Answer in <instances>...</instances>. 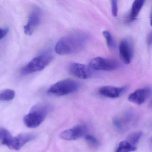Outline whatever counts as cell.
<instances>
[{
	"mask_svg": "<svg viewBox=\"0 0 152 152\" xmlns=\"http://www.w3.org/2000/svg\"><path fill=\"white\" fill-rule=\"evenodd\" d=\"M89 36L82 30H76L61 37L56 44L55 51L61 55L79 52L86 46Z\"/></svg>",
	"mask_w": 152,
	"mask_h": 152,
	"instance_id": "obj_1",
	"label": "cell"
},
{
	"mask_svg": "<svg viewBox=\"0 0 152 152\" xmlns=\"http://www.w3.org/2000/svg\"><path fill=\"white\" fill-rule=\"evenodd\" d=\"M50 108L45 104L38 103L32 107L29 113L24 118L26 126L29 128H35L44 121Z\"/></svg>",
	"mask_w": 152,
	"mask_h": 152,
	"instance_id": "obj_2",
	"label": "cell"
},
{
	"mask_svg": "<svg viewBox=\"0 0 152 152\" xmlns=\"http://www.w3.org/2000/svg\"><path fill=\"white\" fill-rule=\"evenodd\" d=\"M79 88L77 82L73 79H63L53 84L48 90L49 93L58 96L67 95L75 93Z\"/></svg>",
	"mask_w": 152,
	"mask_h": 152,
	"instance_id": "obj_3",
	"label": "cell"
},
{
	"mask_svg": "<svg viewBox=\"0 0 152 152\" xmlns=\"http://www.w3.org/2000/svg\"><path fill=\"white\" fill-rule=\"evenodd\" d=\"M53 58L52 55L49 54L35 57L22 69L21 74L28 75L42 70L51 62Z\"/></svg>",
	"mask_w": 152,
	"mask_h": 152,
	"instance_id": "obj_4",
	"label": "cell"
},
{
	"mask_svg": "<svg viewBox=\"0 0 152 152\" xmlns=\"http://www.w3.org/2000/svg\"><path fill=\"white\" fill-rule=\"evenodd\" d=\"M35 136L29 134H20L13 137L8 133L2 139V144L12 150L18 151L26 144L33 141Z\"/></svg>",
	"mask_w": 152,
	"mask_h": 152,
	"instance_id": "obj_5",
	"label": "cell"
},
{
	"mask_svg": "<svg viewBox=\"0 0 152 152\" xmlns=\"http://www.w3.org/2000/svg\"><path fill=\"white\" fill-rule=\"evenodd\" d=\"M138 120V116L135 111L128 109L113 120L115 126L121 131H125L134 126Z\"/></svg>",
	"mask_w": 152,
	"mask_h": 152,
	"instance_id": "obj_6",
	"label": "cell"
},
{
	"mask_svg": "<svg viewBox=\"0 0 152 152\" xmlns=\"http://www.w3.org/2000/svg\"><path fill=\"white\" fill-rule=\"evenodd\" d=\"M88 66L96 70L113 71L118 69L120 67V64L115 60L96 57L90 62Z\"/></svg>",
	"mask_w": 152,
	"mask_h": 152,
	"instance_id": "obj_7",
	"label": "cell"
},
{
	"mask_svg": "<svg viewBox=\"0 0 152 152\" xmlns=\"http://www.w3.org/2000/svg\"><path fill=\"white\" fill-rule=\"evenodd\" d=\"M120 56L124 63L131 62L134 55V41L131 37H125L121 40L119 46Z\"/></svg>",
	"mask_w": 152,
	"mask_h": 152,
	"instance_id": "obj_8",
	"label": "cell"
},
{
	"mask_svg": "<svg viewBox=\"0 0 152 152\" xmlns=\"http://www.w3.org/2000/svg\"><path fill=\"white\" fill-rule=\"evenodd\" d=\"M42 11L37 6L34 7L28 17L27 23L24 26V33L27 35H31L41 24Z\"/></svg>",
	"mask_w": 152,
	"mask_h": 152,
	"instance_id": "obj_9",
	"label": "cell"
},
{
	"mask_svg": "<svg viewBox=\"0 0 152 152\" xmlns=\"http://www.w3.org/2000/svg\"><path fill=\"white\" fill-rule=\"evenodd\" d=\"M87 131L86 126L78 125L61 132L59 136L61 139L66 141H75L86 136Z\"/></svg>",
	"mask_w": 152,
	"mask_h": 152,
	"instance_id": "obj_10",
	"label": "cell"
},
{
	"mask_svg": "<svg viewBox=\"0 0 152 152\" xmlns=\"http://www.w3.org/2000/svg\"><path fill=\"white\" fill-rule=\"evenodd\" d=\"M152 94V88L145 87L139 88L130 94L128 96V101L137 105L144 103Z\"/></svg>",
	"mask_w": 152,
	"mask_h": 152,
	"instance_id": "obj_11",
	"label": "cell"
},
{
	"mask_svg": "<svg viewBox=\"0 0 152 152\" xmlns=\"http://www.w3.org/2000/svg\"><path fill=\"white\" fill-rule=\"evenodd\" d=\"M92 68L89 66L79 63H72L69 70L73 75L81 79H87L92 75Z\"/></svg>",
	"mask_w": 152,
	"mask_h": 152,
	"instance_id": "obj_12",
	"label": "cell"
},
{
	"mask_svg": "<svg viewBox=\"0 0 152 152\" xmlns=\"http://www.w3.org/2000/svg\"><path fill=\"white\" fill-rule=\"evenodd\" d=\"M128 89V86L117 87L112 86H106L101 87L98 92L102 96L114 99L120 97L124 93H126Z\"/></svg>",
	"mask_w": 152,
	"mask_h": 152,
	"instance_id": "obj_13",
	"label": "cell"
},
{
	"mask_svg": "<svg viewBox=\"0 0 152 152\" xmlns=\"http://www.w3.org/2000/svg\"><path fill=\"white\" fill-rule=\"evenodd\" d=\"M146 0H135L131 7L128 19L129 22H131L136 19L141 11Z\"/></svg>",
	"mask_w": 152,
	"mask_h": 152,
	"instance_id": "obj_14",
	"label": "cell"
},
{
	"mask_svg": "<svg viewBox=\"0 0 152 152\" xmlns=\"http://www.w3.org/2000/svg\"><path fill=\"white\" fill-rule=\"evenodd\" d=\"M137 149L136 146L132 145L127 140L121 141L119 143L116 151L117 152H129L134 151Z\"/></svg>",
	"mask_w": 152,
	"mask_h": 152,
	"instance_id": "obj_15",
	"label": "cell"
},
{
	"mask_svg": "<svg viewBox=\"0 0 152 152\" xmlns=\"http://www.w3.org/2000/svg\"><path fill=\"white\" fill-rule=\"evenodd\" d=\"M15 96V92L11 89H8L4 90L0 93V101H8L13 100Z\"/></svg>",
	"mask_w": 152,
	"mask_h": 152,
	"instance_id": "obj_16",
	"label": "cell"
},
{
	"mask_svg": "<svg viewBox=\"0 0 152 152\" xmlns=\"http://www.w3.org/2000/svg\"><path fill=\"white\" fill-rule=\"evenodd\" d=\"M103 35L106 40V43L108 48L110 50H113L116 46V43L110 32L108 30H104L103 32Z\"/></svg>",
	"mask_w": 152,
	"mask_h": 152,
	"instance_id": "obj_17",
	"label": "cell"
},
{
	"mask_svg": "<svg viewBox=\"0 0 152 152\" xmlns=\"http://www.w3.org/2000/svg\"><path fill=\"white\" fill-rule=\"evenodd\" d=\"M142 136V132H134L129 135L126 140H127L133 145L137 146Z\"/></svg>",
	"mask_w": 152,
	"mask_h": 152,
	"instance_id": "obj_18",
	"label": "cell"
},
{
	"mask_svg": "<svg viewBox=\"0 0 152 152\" xmlns=\"http://www.w3.org/2000/svg\"><path fill=\"white\" fill-rule=\"evenodd\" d=\"M85 139L89 145L94 147H97L100 144L97 139L91 135L86 134Z\"/></svg>",
	"mask_w": 152,
	"mask_h": 152,
	"instance_id": "obj_19",
	"label": "cell"
},
{
	"mask_svg": "<svg viewBox=\"0 0 152 152\" xmlns=\"http://www.w3.org/2000/svg\"><path fill=\"white\" fill-rule=\"evenodd\" d=\"M118 0H111V9L113 15L117 17L118 13Z\"/></svg>",
	"mask_w": 152,
	"mask_h": 152,
	"instance_id": "obj_20",
	"label": "cell"
},
{
	"mask_svg": "<svg viewBox=\"0 0 152 152\" xmlns=\"http://www.w3.org/2000/svg\"><path fill=\"white\" fill-rule=\"evenodd\" d=\"M9 31V29L8 28L4 29L0 28V40L5 37V36L8 34Z\"/></svg>",
	"mask_w": 152,
	"mask_h": 152,
	"instance_id": "obj_21",
	"label": "cell"
},
{
	"mask_svg": "<svg viewBox=\"0 0 152 152\" xmlns=\"http://www.w3.org/2000/svg\"><path fill=\"white\" fill-rule=\"evenodd\" d=\"M9 133L7 130L4 129L0 130V139H2L3 138Z\"/></svg>",
	"mask_w": 152,
	"mask_h": 152,
	"instance_id": "obj_22",
	"label": "cell"
},
{
	"mask_svg": "<svg viewBox=\"0 0 152 152\" xmlns=\"http://www.w3.org/2000/svg\"><path fill=\"white\" fill-rule=\"evenodd\" d=\"M147 43L149 46L151 45L152 44V31L149 33L147 36Z\"/></svg>",
	"mask_w": 152,
	"mask_h": 152,
	"instance_id": "obj_23",
	"label": "cell"
},
{
	"mask_svg": "<svg viewBox=\"0 0 152 152\" xmlns=\"http://www.w3.org/2000/svg\"><path fill=\"white\" fill-rule=\"evenodd\" d=\"M150 23H151V26H152V9L151 15H150Z\"/></svg>",
	"mask_w": 152,
	"mask_h": 152,
	"instance_id": "obj_24",
	"label": "cell"
},
{
	"mask_svg": "<svg viewBox=\"0 0 152 152\" xmlns=\"http://www.w3.org/2000/svg\"><path fill=\"white\" fill-rule=\"evenodd\" d=\"M149 108H150V109H152V100L151 101V102H150V104H149Z\"/></svg>",
	"mask_w": 152,
	"mask_h": 152,
	"instance_id": "obj_25",
	"label": "cell"
}]
</instances>
